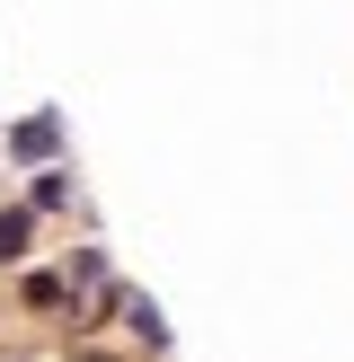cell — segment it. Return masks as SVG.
<instances>
[{"label":"cell","mask_w":354,"mask_h":362,"mask_svg":"<svg viewBox=\"0 0 354 362\" xmlns=\"http://www.w3.org/2000/svg\"><path fill=\"white\" fill-rule=\"evenodd\" d=\"M53 141H62V124H53V115H27V124L9 133V151H18V159H45Z\"/></svg>","instance_id":"6da1fadb"},{"label":"cell","mask_w":354,"mask_h":362,"mask_svg":"<svg viewBox=\"0 0 354 362\" xmlns=\"http://www.w3.org/2000/svg\"><path fill=\"white\" fill-rule=\"evenodd\" d=\"M27 230H35V212H0V265L27 257Z\"/></svg>","instance_id":"7a4b0ae2"},{"label":"cell","mask_w":354,"mask_h":362,"mask_svg":"<svg viewBox=\"0 0 354 362\" xmlns=\"http://www.w3.org/2000/svg\"><path fill=\"white\" fill-rule=\"evenodd\" d=\"M124 318H133V336H142V345H169V318H159L151 300H124Z\"/></svg>","instance_id":"3957f363"},{"label":"cell","mask_w":354,"mask_h":362,"mask_svg":"<svg viewBox=\"0 0 354 362\" xmlns=\"http://www.w3.org/2000/svg\"><path fill=\"white\" fill-rule=\"evenodd\" d=\"M62 204H71V177H62V168H45V177H35V204H27V212H62Z\"/></svg>","instance_id":"277c9868"},{"label":"cell","mask_w":354,"mask_h":362,"mask_svg":"<svg viewBox=\"0 0 354 362\" xmlns=\"http://www.w3.org/2000/svg\"><path fill=\"white\" fill-rule=\"evenodd\" d=\"M62 300H71L62 274H27V310H62Z\"/></svg>","instance_id":"5b68a950"}]
</instances>
